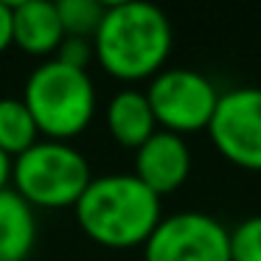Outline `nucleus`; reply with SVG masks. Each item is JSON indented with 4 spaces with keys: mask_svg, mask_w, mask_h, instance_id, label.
Wrapping results in <instances>:
<instances>
[{
    "mask_svg": "<svg viewBox=\"0 0 261 261\" xmlns=\"http://www.w3.org/2000/svg\"><path fill=\"white\" fill-rule=\"evenodd\" d=\"M73 211L76 222L93 242L118 250L143 244L163 219L160 197L135 174L93 177Z\"/></svg>",
    "mask_w": 261,
    "mask_h": 261,
    "instance_id": "f03ea898",
    "label": "nucleus"
},
{
    "mask_svg": "<svg viewBox=\"0 0 261 261\" xmlns=\"http://www.w3.org/2000/svg\"><path fill=\"white\" fill-rule=\"evenodd\" d=\"M23 101L34 115L40 135L51 141H70L93 121L96 87L87 70L48 59L29 76Z\"/></svg>",
    "mask_w": 261,
    "mask_h": 261,
    "instance_id": "7ed1b4c3",
    "label": "nucleus"
},
{
    "mask_svg": "<svg viewBox=\"0 0 261 261\" xmlns=\"http://www.w3.org/2000/svg\"><path fill=\"white\" fill-rule=\"evenodd\" d=\"M191 152L182 135L158 129L143 146L135 149V177L158 197L177 191L188 180Z\"/></svg>",
    "mask_w": 261,
    "mask_h": 261,
    "instance_id": "6e6552de",
    "label": "nucleus"
},
{
    "mask_svg": "<svg viewBox=\"0 0 261 261\" xmlns=\"http://www.w3.org/2000/svg\"><path fill=\"white\" fill-rule=\"evenodd\" d=\"M90 180L87 158L68 141L40 138L31 149L12 160L14 191L31 208H73Z\"/></svg>",
    "mask_w": 261,
    "mask_h": 261,
    "instance_id": "20e7f679",
    "label": "nucleus"
},
{
    "mask_svg": "<svg viewBox=\"0 0 261 261\" xmlns=\"http://www.w3.org/2000/svg\"><path fill=\"white\" fill-rule=\"evenodd\" d=\"M230 236V261H261V216L239 222Z\"/></svg>",
    "mask_w": 261,
    "mask_h": 261,
    "instance_id": "4468645a",
    "label": "nucleus"
},
{
    "mask_svg": "<svg viewBox=\"0 0 261 261\" xmlns=\"http://www.w3.org/2000/svg\"><path fill=\"white\" fill-rule=\"evenodd\" d=\"M149 107L154 113L158 126L166 132H197L208 129L214 118L219 93L208 76L191 68H166L152 79L146 90Z\"/></svg>",
    "mask_w": 261,
    "mask_h": 261,
    "instance_id": "39448f33",
    "label": "nucleus"
},
{
    "mask_svg": "<svg viewBox=\"0 0 261 261\" xmlns=\"http://www.w3.org/2000/svg\"><path fill=\"white\" fill-rule=\"evenodd\" d=\"M9 182H12V158L0 149V191L9 188Z\"/></svg>",
    "mask_w": 261,
    "mask_h": 261,
    "instance_id": "f3484780",
    "label": "nucleus"
},
{
    "mask_svg": "<svg viewBox=\"0 0 261 261\" xmlns=\"http://www.w3.org/2000/svg\"><path fill=\"white\" fill-rule=\"evenodd\" d=\"M65 40L62 23H59L57 3L48 0H23L12 3V42L25 54L48 57L57 54L59 42Z\"/></svg>",
    "mask_w": 261,
    "mask_h": 261,
    "instance_id": "1a4fd4ad",
    "label": "nucleus"
},
{
    "mask_svg": "<svg viewBox=\"0 0 261 261\" xmlns=\"http://www.w3.org/2000/svg\"><path fill=\"white\" fill-rule=\"evenodd\" d=\"M143 261H230V236L208 214H171L143 242Z\"/></svg>",
    "mask_w": 261,
    "mask_h": 261,
    "instance_id": "423d86ee",
    "label": "nucleus"
},
{
    "mask_svg": "<svg viewBox=\"0 0 261 261\" xmlns=\"http://www.w3.org/2000/svg\"><path fill=\"white\" fill-rule=\"evenodd\" d=\"M37 141H40V129L23 98H0V149L14 160Z\"/></svg>",
    "mask_w": 261,
    "mask_h": 261,
    "instance_id": "f8f14e48",
    "label": "nucleus"
},
{
    "mask_svg": "<svg viewBox=\"0 0 261 261\" xmlns=\"http://www.w3.org/2000/svg\"><path fill=\"white\" fill-rule=\"evenodd\" d=\"M54 59L68 65V68L87 70V65L96 59V48H93V40H87V37H65V40L59 42Z\"/></svg>",
    "mask_w": 261,
    "mask_h": 261,
    "instance_id": "2eb2a0df",
    "label": "nucleus"
},
{
    "mask_svg": "<svg viewBox=\"0 0 261 261\" xmlns=\"http://www.w3.org/2000/svg\"><path fill=\"white\" fill-rule=\"evenodd\" d=\"M57 12H59V23H62L65 37H87V40H93L107 6H101L98 0H59Z\"/></svg>",
    "mask_w": 261,
    "mask_h": 261,
    "instance_id": "ddd939ff",
    "label": "nucleus"
},
{
    "mask_svg": "<svg viewBox=\"0 0 261 261\" xmlns=\"http://www.w3.org/2000/svg\"><path fill=\"white\" fill-rule=\"evenodd\" d=\"M208 132L225 160L261 171V87H233L219 93Z\"/></svg>",
    "mask_w": 261,
    "mask_h": 261,
    "instance_id": "0eeeda50",
    "label": "nucleus"
},
{
    "mask_svg": "<svg viewBox=\"0 0 261 261\" xmlns=\"http://www.w3.org/2000/svg\"><path fill=\"white\" fill-rule=\"evenodd\" d=\"M37 242L34 208L14 188L0 191V261H25Z\"/></svg>",
    "mask_w": 261,
    "mask_h": 261,
    "instance_id": "9d476101",
    "label": "nucleus"
},
{
    "mask_svg": "<svg viewBox=\"0 0 261 261\" xmlns=\"http://www.w3.org/2000/svg\"><path fill=\"white\" fill-rule=\"evenodd\" d=\"M93 48L96 62L115 79L158 76L171 51V23L152 3L121 0L107 6Z\"/></svg>",
    "mask_w": 261,
    "mask_h": 261,
    "instance_id": "f257e3e1",
    "label": "nucleus"
},
{
    "mask_svg": "<svg viewBox=\"0 0 261 261\" xmlns=\"http://www.w3.org/2000/svg\"><path fill=\"white\" fill-rule=\"evenodd\" d=\"M12 45V3H0V54Z\"/></svg>",
    "mask_w": 261,
    "mask_h": 261,
    "instance_id": "dca6fc26",
    "label": "nucleus"
},
{
    "mask_svg": "<svg viewBox=\"0 0 261 261\" xmlns=\"http://www.w3.org/2000/svg\"><path fill=\"white\" fill-rule=\"evenodd\" d=\"M107 126L110 135L121 146H143L158 132V121H154V113L149 107L146 93L121 90L118 96H113V101L107 104Z\"/></svg>",
    "mask_w": 261,
    "mask_h": 261,
    "instance_id": "9b49d317",
    "label": "nucleus"
}]
</instances>
